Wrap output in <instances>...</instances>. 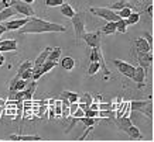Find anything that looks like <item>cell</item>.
I'll return each instance as SVG.
<instances>
[{"label":"cell","mask_w":154,"mask_h":142,"mask_svg":"<svg viewBox=\"0 0 154 142\" xmlns=\"http://www.w3.org/2000/svg\"><path fill=\"white\" fill-rule=\"evenodd\" d=\"M23 1H26V3H28V4H31V3H34L35 0H23Z\"/></svg>","instance_id":"obj_43"},{"label":"cell","mask_w":154,"mask_h":142,"mask_svg":"<svg viewBox=\"0 0 154 142\" xmlns=\"http://www.w3.org/2000/svg\"><path fill=\"white\" fill-rule=\"evenodd\" d=\"M6 31H7V30H6V27L0 28V35H2V34H3V32H6Z\"/></svg>","instance_id":"obj_42"},{"label":"cell","mask_w":154,"mask_h":142,"mask_svg":"<svg viewBox=\"0 0 154 142\" xmlns=\"http://www.w3.org/2000/svg\"><path fill=\"white\" fill-rule=\"evenodd\" d=\"M84 115H85V111L82 110L81 107H78V108L75 110V113H74V114H72V115H71V117H72V118H74V120H76V121H78V120H79V118H82Z\"/></svg>","instance_id":"obj_36"},{"label":"cell","mask_w":154,"mask_h":142,"mask_svg":"<svg viewBox=\"0 0 154 142\" xmlns=\"http://www.w3.org/2000/svg\"><path fill=\"white\" fill-rule=\"evenodd\" d=\"M3 27H5V25H2V24H0V28H3Z\"/></svg>","instance_id":"obj_46"},{"label":"cell","mask_w":154,"mask_h":142,"mask_svg":"<svg viewBox=\"0 0 154 142\" xmlns=\"http://www.w3.org/2000/svg\"><path fill=\"white\" fill-rule=\"evenodd\" d=\"M35 89H37V82L35 80H33L31 83H28L27 87L23 90V101H30L31 99H33V94L34 92H35Z\"/></svg>","instance_id":"obj_14"},{"label":"cell","mask_w":154,"mask_h":142,"mask_svg":"<svg viewBox=\"0 0 154 142\" xmlns=\"http://www.w3.org/2000/svg\"><path fill=\"white\" fill-rule=\"evenodd\" d=\"M30 68H33V62H31V61H28V59L24 61L23 64L19 66V69H17V76L20 78V73H21L23 70H26V69H30Z\"/></svg>","instance_id":"obj_31"},{"label":"cell","mask_w":154,"mask_h":142,"mask_svg":"<svg viewBox=\"0 0 154 142\" xmlns=\"http://www.w3.org/2000/svg\"><path fill=\"white\" fill-rule=\"evenodd\" d=\"M89 11L94 14V16H98L100 19L106 20V21H117V20L120 19L116 11L112 10L110 7H91Z\"/></svg>","instance_id":"obj_2"},{"label":"cell","mask_w":154,"mask_h":142,"mask_svg":"<svg viewBox=\"0 0 154 142\" xmlns=\"http://www.w3.org/2000/svg\"><path fill=\"white\" fill-rule=\"evenodd\" d=\"M60 7H61V9H60L61 14H62L64 17H66V19H72V17H74V14L76 13V11L74 10V7H72L69 3H65V1H64Z\"/></svg>","instance_id":"obj_18"},{"label":"cell","mask_w":154,"mask_h":142,"mask_svg":"<svg viewBox=\"0 0 154 142\" xmlns=\"http://www.w3.org/2000/svg\"><path fill=\"white\" fill-rule=\"evenodd\" d=\"M0 141H2V139H0Z\"/></svg>","instance_id":"obj_48"},{"label":"cell","mask_w":154,"mask_h":142,"mask_svg":"<svg viewBox=\"0 0 154 142\" xmlns=\"http://www.w3.org/2000/svg\"><path fill=\"white\" fill-rule=\"evenodd\" d=\"M79 121L84 124L86 128L88 127H95L98 124V118H91V117H82V118H79Z\"/></svg>","instance_id":"obj_29"},{"label":"cell","mask_w":154,"mask_h":142,"mask_svg":"<svg viewBox=\"0 0 154 142\" xmlns=\"http://www.w3.org/2000/svg\"><path fill=\"white\" fill-rule=\"evenodd\" d=\"M131 13V7L130 4L129 6H125V7H122L120 10H117V16L120 17V19H126L127 16Z\"/></svg>","instance_id":"obj_30"},{"label":"cell","mask_w":154,"mask_h":142,"mask_svg":"<svg viewBox=\"0 0 154 142\" xmlns=\"http://www.w3.org/2000/svg\"><path fill=\"white\" fill-rule=\"evenodd\" d=\"M57 65H58V62H54V61H50V59H45L44 62H42V65L40 66V68L37 69V70H40V72H42V75L47 73V72H50L52 68H55ZM33 72H35V70H33Z\"/></svg>","instance_id":"obj_21"},{"label":"cell","mask_w":154,"mask_h":142,"mask_svg":"<svg viewBox=\"0 0 154 142\" xmlns=\"http://www.w3.org/2000/svg\"><path fill=\"white\" fill-rule=\"evenodd\" d=\"M5 56H3V55H2V56H0V66H2V65H5Z\"/></svg>","instance_id":"obj_41"},{"label":"cell","mask_w":154,"mask_h":142,"mask_svg":"<svg viewBox=\"0 0 154 142\" xmlns=\"http://www.w3.org/2000/svg\"><path fill=\"white\" fill-rule=\"evenodd\" d=\"M125 20H126L127 25H134V24L139 23V20H140V14H139V13H133V11H131V13L129 14Z\"/></svg>","instance_id":"obj_28"},{"label":"cell","mask_w":154,"mask_h":142,"mask_svg":"<svg viewBox=\"0 0 154 142\" xmlns=\"http://www.w3.org/2000/svg\"><path fill=\"white\" fill-rule=\"evenodd\" d=\"M146 75H147V72H146L144 69L141 68L140 65L137 66V68H134V73H133V80H134V83L137 84V87L139 89H141V87H144V82H146Z\"/></svg>","instance_id":"obj_9"},{"label":"cell","mask_w":154,"mask_h":142,"mask_svg":"<svg viewBox=\"0 0 154 142\" xmlns=\"http://www.w3.org/2000/svg\"><path fill=\"white\" fill-rule=\"evenodd\" d=\"M91 61H98L99 64H100V68L105 70V73H106V76L109 73H110V70H109V68H107L106 62H105V59H103V55L102 52H100V48H92L91 49Z\"/></svg>","instance_id":"obj_8"},{"label":"cell","mask_w":154,"mask_h":142,"mask_svg":"<svg viewBox=\"0 0 154 142\" xmlns=\"http://www.w3.org/2000/svg\"><path fill=\"white\" fill-rule=\"evenodd\" d=\"M147 103H149V100H133V101H130L129 107H130L131 111H139L141 107L144 104H147Z\"/></svg>","instance_id":"obj_27"},{"label":"cell","mask_w":154,"mask_h":142,"mask_svg":"<svg viewBox=\"0 0 154 142\" xmlns=\"http://www.w3.org/2000/svg\"><path fill=\"white\" fill-rule=\"evenodd\" d=\"M99 110H113L112 104H106V103H99Z\"/></svg>","instance_id":"obj_38"},{"label":"cell","mask_w":154,"mask_h":142,"mask_svg":"<svg viewBox=\"0 0 154 142\" xmlns=\"http://www.w3.org/2000/svg\"><path fill=\"white\" fill-rule=\"evenodd\" d=\"M100 31L106 35H112L116 32V25H115V21H106V24L100 28Z\"/></svg>","instance_id":"obj_24"},{"label":"cell","mask_w":154,"mask_h":142,"mask_svg":"<svg viewBox=\"0 0 154 142\" xmlns=\"http://www.w3.org/2000/svg\"><path fill=\"white\" fill-rule=\"evenodd\" d=\"M61 99H62V101H68V103H76V101H79V100H78V99H79V94H78V93L68 92V90H65V92H62V96H61Z\"/></svg>","instance_id":"obj_22"},{"label":"cell","mask_w":154,"mask_h":142,"mask_svg":"<svg viewBox=\"0 0 154 142\" xmlns=\"http://www.w3.org/2000/svg\"><path fill=\"white\" fill-rule=\"evenodd\" d=\"M137 62L147 72V69L153 64V52L151 51H149V52H137Z\"/></svg>","instance_id":"obj_7"},{"label":"cell","mask_w":154,"mask_h":142,"mask_svg":"<svg viewBox=\"0 0 154 142\" xmlns=\"http://www.w3.org/2000/svg\"><path fill=\"white\" fill-rule=\"evenodd\" d=\"M84 117H91V118H99V110H92V108H86L85 110Z\"/></svg>","instance_id":"obj_34"},{"label":"cell","mask_w":154,"mask_h":142,"mask_svg":"<svg viewBox=\"0 0 154 142\" xmlns=\"http://www.w3.org/2000/svg\"><path fill=\"white\" fill-rule=\"evenodd\" d=\"M10 141H41L40 135H21V134H13L9 137Z\"/></svg>","instance_id":"obj_15"},{"label":"cell","mask_w":154,"mask_h":142,"mask_svg":"<svg viewBox=\"0 0 154 142\" xmlns=\"http://www.w3.org/2000/svg\"><path fill=\"white\" fill-rule=\"evenodd\" d=\"M19 34H42V32H65L66 27L62 24L45 21L37 17H28V21L17 30Z\"/></svg>","instance_id":"obj_1"},{"label":"cell","mask_w":154,"mask_h":142,"mask_svg":"<svg viewBox=\"0 0 154 142\" xmlns=\"http://www.w3.org/2000/svg\"><path fill=\"white\" fill-rule=\"evenodd\" d=\"M50 118H55V111H54V105L50 107Z\"/></svg>","instance_id":"obj_40"},{"label":"cell","mask_w":154,"mask_h":142,"mask_svg":"<svg viewBox=\"0 0 154 142\" xmlns=\"http://www.w3.org/2000/svg\"><path fill=\"white\" fill-rule=\"evenodd\" d=\"M51 49H52L51 46H45V48L40 52V55L37 56V59L34 61V64H33V70H37V69L41 66L42 62L48 58V54H50V51H51Z\"/></svg>","instance_id":"obj_12"},{"label":"cell","mask_w":154,"mask_h":142,"mask_svg":"<svg viewBox=\"0 0 154 142\" xmlns=\"http://www.w3.org/2000/svg\"><path fill=\"white\" fill-rule=\"evenodd\" d=\"M99 69H100V64H99L98 61H91V64H89V68H88V76H94L99 72Z\"/></svg>","instance_id":"obj_25"},{"label":"cell","mask_w":154,"mask_h":142,"mask_svg":"<svg viewBox=\"0 0 154 142\" xmlns=\"http://www.w3.org/2000/svg\"><path fill=\"white\" fill-rule=\"evenodd\" d=\"M123 132H126L129 137H130V139H134V141H141L143 139V134L140 132V129L137 128L136 125H133V124H130L127 128H125V131Z\"/></svg>","instance_id":"obj_11"},{"label":"cell","mask_w":154,"mask_h":142,"mask_svg":"<svg viewBox=\"0 0 154 142\" xmlns=\"http://www.w3.org/2000/svg\"><path fill=\"white\" fill-rule=\"evenodd\" d=\"M141 37H144V40L147 41V44H149L150 48H151V51H153V48H154L153 34H151V32H149V31H144V32H143V35H141Z\"/></svg>","instance_id":"obj_32"},{"label":"cell","mask_w":154,"mask_h":142,"mask_svg":"<svg viewBox=\"0 0 154 142\" xmlns=\"http://www.w3.org/2000/svg\"><path fill=\"white\" fill-rule=\"evenodd\" d=\"M64 3V0H45V6L47 7H58Z\"/></svg>","instance_id":"obj_35"},{"label":"cell","mask_w":154,"mask_h":142,"mask_svg":"<svg viewBox=\"0 0 154 142\" xmlns=\"http://www.w3.org/2000/svg\"><path fill=\"white\" fill-rule=\"evenodd\" d=\"M0 56H2V52H0Z\"/></svg>","instance_id":"obj_47"},{"label":"cell","mask_w":154,"mask_h":142,"mask_svg":"<svg viewBox=\"0 0 154 142\" xmlns=\"http://www.w3.org/2000/svg\"><path fill=\"white\" fill-rule=\"evenodd\" d=\"M28 21V17H24V19H17V20H11V21H6L5 27L7 31H17L19 28H21L24 24Z\"/></svg>","instance_id":"obj_10"},{"label":"cell","mask_w":154,"mask_h":142,"mask_svg":"<svg viewBox=\"0 0 154 142\" xmlns=\"http://www.w3.org/2000/svg\"><path fill=\"white\" fill-rule=\"evenodd\" d=\"M31 76H33V68L26 69L20 73V79H24V80H28V82L31 80Z\"/></svg>","instance_id":"obj_33"},{"label":"cell","mask_w":154,"mask_h":142,"mask_svg":"<svg viewBox=\"0 0 154 142\" xmlns=\"http://www.w3.org/2000/svg\"><path fill=\"white\" fill-rule=\"evenodd\" d=\"M139 111H140V113H143V114H144L149 120H153V117H154V105H153V101L149 100V103L143 105V107H141Z\"/></svg>","instance_id":"obj_20"},{"label":"cell","mask_w":154,"mask_h":142,"mask_svg":"<svg viewBox=\"0 0 154 142\" xmlns=\"http://www.w3.org/2000/svg\"><path fill=\"white\" fill-rule=\"evenodd\" d=\"M10 6L16 10L17 14H21V16H26V17H33L35 16V11L31 7V4H28L23 0H10Z\"/></svg>","instance_id":"obj_3"},{"label":"cell","mask_w":154,"mask_h":142,"mask_svg":"<svg viewBox=\"0 0 154 142\" xmlns=\"http://www.w3.org/2000/svg\"><path fill=\"white\" fill-rule=\"evenodd\" d=\"M72 21V27H74L75 31V37H76V41H79L82 38V34L85 32V13H75L74 17L71 19Z\"/></svg>","instance_id":"obj_4"},{"label":"cell","mask_w":154,"mask_h":142,"mask_svg":"<svg viewBox=\"0 0 154 142\" xmlns=\"http://www.w3.org/2000/svg\"><path fill=\"white\" fill-rule=\"evenodd\" d=\"M78 100H81V103H78V105H79L82 110H86V108H89V105H91V103L94 101V97H92V94L91 93H84L82 96H79V99Z\"/></svg>","instance_id":"obj_17"},{"label":"cell","mask_w":154,"mask_h":142,"mask_svg":"<svg viewBox=\"0 0 154 142\" xmlns=\"http://www.w3.org/2000/svg\"><path fill=\"white\" fill-rule=\"evenodd\" d=\"M2 113H3V108L0 107V117H2Z\"/></svg>","instance_id":"obj_44"},{"label":"cell","mask_w":154,"mask_h":142,"mask_svg":"<svg viewBox=\"0 0 154 142\" xmlns=\"http://www.w3.org/2000/svg\"><path fill=\"white\" fill-rule=\"evenodd\" d=\"M61 55H62V49H61L60 46H55V48H52V49L50 51L47 59L54 61V62H58V61L61 59Z\"/></svg>","instance_id":"obj_23"},{"label":"cell","mask_w":154,"mask_h":142,"mask_svg":"<svg viewBox=\"0 0 154 142\" xmlns=\"http://www.w3.org/2000/svg\"><path fill=\"white\" fill-rule=\"evenodd\" d=\"M125 6H129V3L123 0V1H116V3H113V4L110 6V9L112 10H120L122 7H125Z\"/></svg>","instance_id":"obj_37"},{"label":"cell","mask_w":154,"mask_h":142,"mask_svg":"<svg viewBox=\"0 0 154 142\" xmlns=\"http://www.w3.org/2000/svg\"><path fill=\"white\" fill-rule=\"evenodd\" d=\"M134 48H136V51H137V52H149V51H151V48H150V45L147 44V41L144 40V37L136 38Z\"/></svg>","instance_id":"obj_16"},{"label":"cell","mask_w":154,"mask_h":142,"mask_svg":"<svg viewBox=\"0 0 154 142\" xmlns=\"http://www.w3.org/2000/svg\"><path fill=\"white\" fill-rule=\"evenodd\" d=\"M85 44L89 48H100L102 45V40H100V34L98 31H92V32H84L82 34Z\"/></svg>","instance_id":"obj_6"},{"label":"cell","mask_w":154,"mask_h":142,"mask_svg":"<svg viewBox=\"0 0 154 142\" xmlns=\"http://www.w3.org/2000/svg\"><path fill=\"white\" fill-rule=\"evenodd\" d=\"M11 51H17V41L16 40L0 41V52H11Z\"/></svg>","instance_id":"obj_13"},{"label":"cell","mask_w":154,"mask_h":142,"mask_svg":"<svg viewBox=\"0 0 154 142\" xmlns=\"http://www.w3.org/2000/svg\"><path fill=\"white\" fill-rule=\"evenodd\" d=\"M113 65L116 66V69L119 70V73H122L123 76H126V78H133V73H134V68L131 64H127L125 61L122 59H113Z\"/></svg>","instance_id":"obj_5"},{"label":"cell","mask_w":154,"mask_h":142,"mask_svg":"<svg viewBox=\"0 0 154 142\" xmlns=\"http://www.w3.org/2000/svg\"><path fill=\"white\" fill-rule=\"evenodd\" d=\"M147 14H149L150 19H153V16H154V7H153V4H150L149 7H147Z\"/></svg>","instance_id":"obj_39"},{"label":"cell","mask_w":154,"mask_h":142,"mask_svg":"<svg viewBox=\"0 0 154 142\" xmlns=\"http://www.w3.org/2000/svg\"><path fill=\"white\" fill-rule=\"evenodd\" d=\"M3 1H6V3H9L10 4V0H3Z\"/></svg>","instance_id":"obj_45"},{"label":"cell","mask_w":154,"mask_h":142,"mask_svg":"<svg viewBox=\"0 0 154 142\" xmlns=\"http://www.w3.org/2000/svg\"><path fill=\"white\" fill-rule=\"evenodd\" d=\"M115 25H116V32L125 34L127 31V23L125 19H119L117 21H115Z\"/></svg>","instance_id":"obj_26"},{"label":"cell","mask_w":154,"mask_h":142,"mask_svg":"<svg viewBox=\"0 0 154 142\" xmlns=\"http://www.w3.org/2000/svg\"><path fill=\"white\" fill-rule=\"evenodd\" d=\"M61 68L66 70V72H69V70H74L75 68V59L72 56H64L62 59H61Z\"/></svg>","instance_id":"obj_19"}]
</instances>
